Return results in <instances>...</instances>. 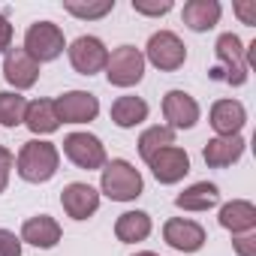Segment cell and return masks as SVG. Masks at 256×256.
Returning a JSON list of instances; mask_svg holds the SVG:
<instances>
[{
  "label": "cell",
  "instance_id": "cell-9",
  "mask_svg": "<svg viewBox=\"0 0 256 256\" xmlns=\"http://www.w3.org/2000/svg\"><path fill=\"white\" fill-rule=\"evenodd\" d=\"M54 112L64 124H90L100 114V100L88 90H66L54 100Z\"/></svg>",
  "mask_w": 256,
  "mask_h": 256
},
{
  "label": "cell",
  "instance_id": "cell-24",
  "mask_svg": "<svg viewBox=\"0 0 256 256\" xmlns=\"http://www.w3.org/2000/svg\"><path fill=\"white\" fill-rule=\"evenodd\" d=\"M169 145H175V130H172V126H163V124L148 126V130L139 136V154H142L145 163H148L157 151H163V148H169Z\"/></svg>",
  "mask_w": 256,
  "mask_h": 256
},
{
  "label": "cell",
  "instance_id": "cell-16",
  "mask_svg": "<svg viewBox=\"0 0 256 256\" xmlns=\"http://www.w3.org/2000/svg\"><path fill=\"white\" fill-rule=\"evenodd\" d=\"M244 124H247V108L238 100H217L211 106V126L217 130V136H238Z\"/></svg>",
  "mask_w": 256,
  "mask_h": 256
},
{
  "label": "cell",
  "instance_id": "cell-5",
  "mask_svg": "<svg viewBox=\"0 0 256 256\" xmlns=\"http://www.w3.org/2000/svg\"><path fill=\"white\" fill-rule=\"evenodd\" d=\"M22 48H24L36 64H48V60H54V58L64 54L66 40H64V30H60L54 22H36V24L28 28Z\"/></svg>",
  "mask_w": 256,
  "mask_h": 256
},
{
  "label": "cell",
  "instance_id": "cell-31",
  "mask_svg": "<svg viewBox=\"0 0 256 256\" xmlns=\"http://www.w3.org/2000/svg\"><path fill=\"white\" fill-rule=\"evenodd\" d=\"M232 10L241 18V24H256V0H238Z\"/></svg>",
  "mask_w": 256,
  "mask_h": 256
},
{
  "label": "cell",
  "instance_id": "cell-19",
  "mask_svg": "<svg viewBox=\"0 0 256 256\" xmlns=\"http://www.w3.org/2000/svg\"><path fill=\"white\" fill-rule=\"evenodd\" d=\"M220 12H223V6L217 4V0H190V4H184L181 18H184V24L190 30L205 34V30H211L220 22Z\"/></svg>",
  "mask_w": 256,
  "mask_h": 256
},
{
  "label": "cell",
  "instance_id": "cell-17",
  "mask_svg": "<svg viewBox=\"0 0 256 256\" xmlns=\"http://www.w3.org/2000/svg\"><path fill=\"white\" fill-rule=\"evenodd\" d=\"M244 145H247V142H244L241 136H214V139H208L202 157H205V163H208L211 169H226V166H232L235 160H241Z\"/></svg>",
  "mask_w": 256,
  "mask_h": 256
},
{
  "label": "cell",
  "instance_id": "cell-27",
  "mask_svg": "<svg viewBox=\"0 0 256 256\" xmlns=\"http://www.w3.org/2000/svg\"><path fill=\"white\" fill-rule=\"evenodd\" d=\"M133 12H139V16H166V12H172V0H133Z\"/></svg>",
  "mask_w": 256,
  "mask_h": 256
},
{
  "label": "cell",
  "instance_id": "cell-1",
  "mask_svg": "<svg viewBox=\"0 0 256 256\" xmlns=\"http://www.w3.org/2000/svg\"><path fill=\"white\" fill-rule=\"evenodd\" d=\"M58 166H60L58 148H54L52 142H42V139L24 142L22 151H18V157H16L18 175H22L24 181H30V184H46V181H52L54 172H58Z\"/></svg>",
  "mask_w": 256,
  "mask_h": 256
},
{
  "label": "cell",
  "instance_id": "cell-15",
  "mask_svg": "<svg viewBox=\"0 0 256 256\" xmlns=\"http://www.w3.org/2000/svg\"><path fill=\"white\" fill-rule=\"evenodd\" d=\"M60 223L48 214H36V217H28L24 226H22V244H34L40 250H52L58 241H60Z\"/></svg>",
  "mask_w": 256,
  "mask_h": 256
},
{
  "label": "cell",
  "instance_id": "cell-13",
  "mask_svg": "<svg viewBox=\"0 0 256 256\" xmlns=\"http://www.w3.org/2000/svg\"><path fill=\"white\" fill-rule=\"evenodd\" d=\"M60 205L64 211L72 217V220H88L96 214L100 208V193L90 187V184H82V181H72L60 190Z\"/></svg>",
  "mask_w": 256,
  "mask_h": 256
},
{
  "label": "cell",
  "instance_id": "cell-6",
  "mask_svg": "<svg viewBox=\"0 0 256 256\" xmlns=\"http://www.w3.org/2000/svg\"><path fill=\"white\" fill-rule=\"evenodd\" d=\"M184 60H187V46L181 42L178 34H172V30L151 34V40L145 46V64H154L163 72H175L184 66Z\"/></svg>",
  "mask_w": 256,
  "mask_h": 256
},
{
  "label": "cell",
  "instance_id": "cell-32",
  "mask_svg": "<svg viewBox=\"0 0 256 256\" xmlns=\"http://www.w3.org/2000/svg\"><path fill=\"white\" fill-rule=\"evenodd\" d=\"M10 46H12V24H10V18L4 12H0V54L10 52Z\"/></svg>",
  "mask_w": 256,
  "mask_h": 256
},
{
  "label": "cell",
  "instance_id": "cell-20",
  "mask_svg": "<svg viewBox=\"0 0 256 256\" xmlns=\"http://www.w3.org/2000/svg\"><path fill=\"white\" fill-rule=\"evenodd\" d=\"M220 202V190L217 184H208V181H199V184H190L187 190H181L175 196V205L181 211H208Z\"/></svg>",
  "mask_w": 256,
  "mask_h": 256
},
{
  "label": "cell",
  "instance_id": "cell-2",
  "mask_svg": "<svg viewBox=\"0 0 256 256\" xmlns=\"http://www.w3.org/2000/svg\"><path fill=\"white\" fill-rule=\"evenodd\" d=\"M100 187L108 199L114 202H133L142 196L145 190V181H142V172L126 163V160H112L102 166V178H100Z\"/></svg>",
  "mask_w": 256,
  "mask_h": 256
},
{
  "label": "cell",
  "instance_id": "cell-33",
  "mask_svg": "<svg viewBox=\"0 0 256 256\" xmlns=\"http://www.w3.org/2000/svg\"><path fill=\"white\" fill-rule=\"evenodd\" d=\"M136 256H157V253H151V250H142V253H136Z\"/></svg>",
  "mask_w": 256,
  "mask_h": 256
},
{
  "label": "cell",
  "instance_id": "cell-4",
  "mask_svg": "<svg viewBox=\"0 0 256 256\" xmlns=\"http://www.w3.org/2000/svg\"><path fill=\"white\" fill-rule=\"evenodd\" d=\"M145 76V54L136 46H118L106 60V78L114 88H133Z\"/></svg>",
  "mask_w": 256,
  "mask_h": 256
},
{
  "label": "cell",
  "instance_id": "cell-30",
  "mask_svg": "<svg viewBox=\"0 0 256 256\" xmlns=\"http://www.w3.org/2000/svg\"><path fill=\"white\" fill-rule=\"evenodd\" d=\"M232 247H235L238 256H256V235H253V232L235 235V238H232Z\"/></svg>",
  "mask_w": 256,
  "mask_h": 256
},
{
  "label": "cell",
  "instance_id": "cell-18",
  "mask_svg": "<svg viewBox=\"0 0 256 256\" xmlns=\"http://www.w3.org/2000/svg\"><path fill=\"white\" fill-rule=\"evenodd\" d=\"M217 220L232 235H244V232H253L256 229V208L247 199H232V202H226L220 208V217Z\"/></svg>",
  "mask_w": 256,
  "mask_h": 256
},
{
  "label": "cell",
  "instance_id": "cell-7",
  "mask_svg": "<svg viewBox=\"0 0 256 256\" xmlns=\"http://www.w3.org/2000/svg\"><path fill=\"white\" fill-rule=\"evenodd\" d=\"M64 154H66L70 163H76L78 169H88V172L102 169V166L108 163L106 145H102L94 133H70V136L64 139Z\"/></svg>",
  "mask_w": 256,
  "mask_h": 256
},
{
  "label": "cell",
  "instance_id": "cell-10",
  "mask_svg": "<svg viewBox=\"0 0 256 256\" xmlns=\"http://www.w3.org/2000/svg\"><path fill=\"white\" fill-rule=\"evenodd\" d=\"M148 166H151V175H154L160 184H178V181L190 172V157H187L184 148L169 145V148L157 151V154L148 160Z\"/></svg>",
  "mask_w": 256,
  "mask_h": 256
},
{
  "label": "cell",
  "instance_id": "cell-11",
  "mask_svg": "<svg viewBox=\"0 0 256 256\" xmlns=\"http://www.w3.org/2000/svg\"><path fill=\"white\" fill-rule=\"evenodd\" d=\"M163 241L181 253H196L202 250L205 244V229L196 223V220H187V217H172L163 223Z\"/></svg>",
  "mask_w": 256,
  "mask_h": 256
},
{
  "label": "cell",
  "instance_id": "cell-28",
  "mask_svg": "<svg viewBox=\"0 0 256 256\" xmlns=\"http://www.w3.org/2000/svg\"><path fill=\"white\" fill-rule=\"evenodd\" d=\"M0 256H22V238L10 229H0Z\"/></svg>",
  "mask_w": 256,
  "mask_h": 256
},
{
  "label": "cell",
  "instance_id": "cell-3",
  "mask_svg": "<svg viewBox=\"0 0 256 256\" xmlns=\"http://www.w3.org/2000/svg\"><path fill=\"white\" fill-rule=\"evenodd\" d=\"M214 54H217L220 66L211 70V78L226 82L232 88H241L247 82V58H244V42L238 40V34H220Z\"/></svg>",
  "mask_w": 256,
  "mask_h": 256
},
{
  "label": "cell",
  "instance_id": "cell-12",
  "mask_svg": "<svg viewBox=\"0 0 256 256\" xmlns=\"http://www.w3.org/2000/svg\"><path fill=\"white\" fill-rule=\"evenodd\" d=\"M4 78L16 88V90H28L36 84L40 78V64L24 52V48H10L4 58Z\"/></svg>",
  "mask_w": 256,
  "mask_h": 256
},
{
  "label": "cell",
  "instance_id": "cell-29",
  "mask_svg": "<svg viewBox=\"0 0 256 256\" xmlns=\"http://www.w3.org/2000/svg\"><path fill=\"white\" fill-rule=\"evenodd\" d=\"M12 169H16V157H12V151L0 145V193L6 190V184H10V175H12Z\"/></svg>",
  "mask_w": 256,
  "mask_h": 256
},
{
  "label": "cell",
  "instance_id": "cell-26",
  "mask_svg": "<svg viewBox=\"0 0 256 256\" xmlns=\"http://www.w3.org/2000/svg\"><path fill=\"white\" fill-rule=\"evenodd\" d=\"M64 10H66L70 16H76V18L94 22V18H102V16H108V12L114 10V0H100V4H78V0H66Z\"/></svg>",
  "mask_w": 256,
  "mask_h": 256
},
{
  "label": "cell",
  "instance_id": "cell-14",
  "mask_svg": "<svg viewBox=\"0 0 256 256\" xmlns=\"http://www.w3.org/2000/svg\"><path fill=\"white\" fill-rule=\"evenodd\" d=\"M163 114L172 130H190L199 120V102L187 90H169L163 96Z\"/></svg>",
  "mask_w": 256,
  "mask_h": 256
},
{
  "label": "cell",
  "instance_id": "cell-25",
  "mask_svg": "<svg viewBox=\"0 0 256 256\" xmlns=\"http://www.w3.org/2000/svg\"><path fill=\"white\" fill-rule=\"evenodd\" d=\"M28 100L18 90H0V126H18L24 124Z\"/></svg>",
  "mask_w": 256,
  "mask_h": 256
},
{
  "label": "cell",
  "instance_id": "cell-23",
  "mask_svg": "<svg viewBox=\"0 0 256 256\" xmlns=\"http://www.w3.org/2000/svg\"><path fill=\"white\" fill-rule=\"evenodd\" d=\"M114 235L118 241L124 244H136V241H145L151 235V217L145 211H124L118 220H114Z\"/></svg>",
  "mask_w": 256,
  "mask_h": 256
},
{
  "label": "cell",
  "instance_id": "cell-21",
  "mask_svg": "<svg viewBox=\"0 0 256 256\" xmlns=\"http://www.w3.org/2000/svg\"><path fill=\"white\" fill-rule=\"evenodd\" d=\"M24 124H28V130L36 133V136L54 133L58 126H60L58 112H54V100H34V102H28V108H24Z\"/></svg>",
  "mask_w": 256,
  "mask_h": 256
},
{
  "label": "cell",
  "instance_id": "cell-8",
  "mask_svg": "<svg viewBox=\"0 0 256 256\" xmlns=\"http://www.w3.org/2000/svg\"><path fill=\"white\" fill-rule=\"evenodd\" d=\"M108 60V48L102 46V40L96 36H78L70 46V64L78 76H96L106 70Z\"/></svg>",
  "mask_w": 256,
  "mask_h": 256
},
{
  "label": "cell",
  "instance_id": "cell-22",
  "mask_svg": "<svg viewBox=\"0 0 256 256\" xmlns=\"http://www.w3.org/2000/svg\"><path fill=\"white\" fill-rule=\"evenodd\" d=\"M145 118H148V102H145L142 96L126 94V96H118V100L112 102V120L120 126V130L139 126Z\"/></svg>",
  "mask_w": 256,
  "mask_h": 256
}]
</instances>
